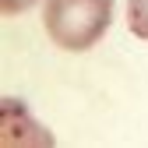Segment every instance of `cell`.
Here are the masks:
<instances>
[{
  "mask_svg": "<svg viewBox=\"0 0 148 148\" xmlns=\"http://www.w3.org/2000/svg\"><path fill=\"white\" fill-rule=\"evenodd\" d=\"M53 131L32 113V106L4 95L0 99V148H53Z\"/></svg>",
  "mask_w": 148,
  "mask_h": 148,
  "instance_id": "cell-2",
  "label": "cell"
},
{
  "mask_svg": "<svg viewBox=\"0 0 148 148\" xmlns=\"http://www.w3.org/2000/svg\"><path fill=\"white\" fill-rule=\"evenodd\" d=\"M123 21L134 39L148 42V0H127L123 4Z\"/></svg>",
  "mask_w": 148,
  "mask_h": 148,
  "instance_id": "cell-3",
  "label": "cell"
},
{
  "mask_svg": "<svg viewBox=\"0 0 148 148\" xmlns=\"http://www.w3.org/2000/svg\"><path fill=\"white\" fill-rule=\"evenodd\" d=\"M35 4H42V0H0V14L4 18H18V14L32 11Z\"/></svg>",
  "mask_w": 148,
  "mask_h": 148,
  "instance_id": "cell-4",
  "label": "cell"
},
{
  "mask_svg": "<svg viewBox=\"0 0 148 148\" xmlns=\"http://www.w3.org/2000/svg\"><path fill=\"white\" fill-rule=\"evenodd\" d=\"M116 0H42L46 39L64 53H88L106 39Z\"/></svg>",
  "mask_w": 148,
  "mask_h": 148,
  "instance_id": "cell-1",
  "label": "cell"
}]
</instances>
